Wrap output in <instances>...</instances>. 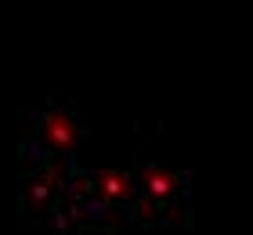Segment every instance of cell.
<instances>
[{
  "instance_id": "cell-2",
  "label": "cell",
  "mask_w": 253,
  "mask_h": 235,
  "mask_svg": "<svg viewBox=\"0 0 253 235\" xmlns=\"http://www.w3.org/2000/svg\"><path fill=\"white\" fill-rule=\"evenodd\" d=\"M94 185H98L109 199H123V195H130V178H126V174H116V170H101L98 178H94Z\"/></svg>"
},
{
  "instance_id": "cell-1",
  "label": "cell",
  "mask_w": 253,
  "mask_h": 235,
  "mask_svg": "<svg viewBox=\"0 0 253 235\" xmlns=\"http://www.w3.org/2000/svg\"><path fill=\"white\" fill-rule=\"evenodd\" d=\"M40 134L47 138L51 148H62V152H69V148L76 145V138H80L76 123L69 120L65 112H47V116L40 120Z\"/></svg>"
},
{
  "instance_id": "cell-3",
  "label": "cell",
  "mask_w": 253,
  "mask_h": 235,
  "mask_svg": "<svg viewBox=\"0 0 253 235\" xmlns=\"http://www.w3.org/2000/svg\"><path fill=\"white\" fill-rule=\"evenodd\" d=\"M177 188V178L174 174H167V170H145V192L148 195H170Z\"/></svg>"
}]
</instances>
